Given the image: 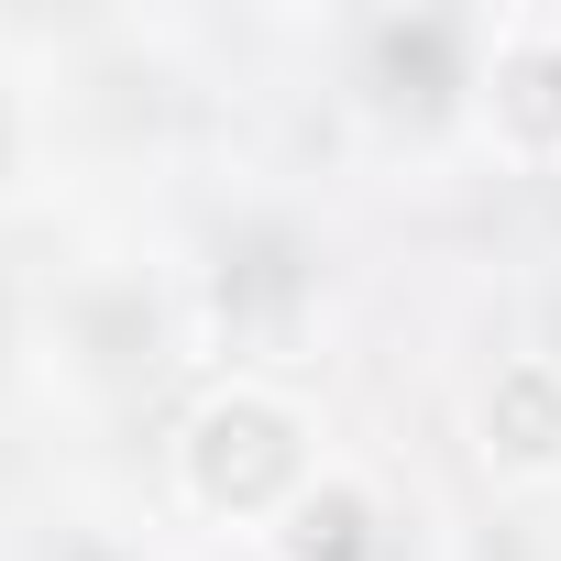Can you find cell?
<instances>
[{"label":"cell","instance_id":"cell-2","mask_svg":"<svg viewBox=\"0 0 561 561\" xmlns=\"http://www.w3.org/2000/svg\"><path fill=\"white\" fill-rule=\"evenodd\" d=\"M484 122L517 154H561V12H517L484 56Z\"/></svg>","mask_w":561,"mask_h":561},{"label":"cell","instance_id":"cell-3","mask_svg":"<svg viewBox=\"0 0 561 561\" xmlns=\"http://www.w3.org/2000/svg\"><path fill=\"white\" fill-rule=\"evenodd\" d=\"M473 430H484V462L495 473H561V375L550 364H506L495 386H484V408H473Z\"/></svg>","mask_w":561,"mask_h":561},{"label":"cell","instance_id":"cell-1","mask_svg":"<svg viewBox=\"0 0 561 561\" xmlns=\"http://www.w3.org/2000/svg\"><path fill=\"white\" fill-rule=\"evenodd\" d=\"M187 495L220 517H264L309 495V419L264 386H231L187 419Z\"/></svg>","mask_w":561,"mask_h":561},{"label":"cell","instance_id":"cell-4","mask_svg":"<svg viewBox=\"0 0 561 561\" xmlns=\"http://www.w3.org/2000/svg\"><path fill=\"white\" fill-rule=\"evenodd\" d=\"M375 550V506L353 484H320L298 495V528H287V561H364Z\"/></svg>","mask_w":561,"mask_h":561}]
</instances>
